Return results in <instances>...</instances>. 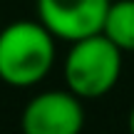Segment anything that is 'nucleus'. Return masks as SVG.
I'll list each match as a JSON object with an SVG mask.
<instances>
[{"instance_id": "nucleus-1", "label": "nucleus", "mask_w": 134, "mask_h": 134, "mask_svg": "<svg viewBox=\"0 0 134 134\" xmlns=\"http://www.w3.org/2000/svg\"><path fill=\"white\" fill-rule=\"evenodd\" d=\"M57 57L55 35L40 20H15L0 30V80L8 87L40 85Z\"/></svg>"}, {"instance_id": "nucleus-2", "label": "nucleus", "mask_w": 134, "mask_h": 134, "mask_svg": "<svg viewBox=\"0 0 134 134\" xmlns=\"http://www.w3.org/2000/svg\"><path fill=\"white\" fill-rule=\"evenodd\" d=\"M122 50L107 35L97 32L70 42L65 57V85L80 99H97L114 90L122 75Z\"/></svg>"}, {"instance_id": "nucleus-3", "label": "nucleus", "mask_w": 134, "mask_h": 134, "mask_svg": "<svg viewBox=\"0 0 134 134\" xmlns=\"http://www.w3.org/2000/svg\"><path fill=\"white\" fill-rule=\"evenodd\" d=\"M85 107L70 90H47L35 94L20 117L23 134H80Z\"/></svg>"}, {"instance_id": "nucleus-4", "label": "nucleus", "mask_w": 134, "mask_h": 134, "mask_svg": "<svg viewBox=\"0 0 134 134\" xmlns=\"http://www.w3.org/2000/svg\"><path fill=\"white\" fill-rule=\"evenodd\" d=\"M112 0H35L37 20L55 40L75 42L102 32Z\"/></svg>"}, {"instance_id": "nucleus-5", "label": "nucleus", "mask_w": 134, "mask_h": 134, "mask_svg": "<svg viewBox=\"0 0 134 134\" xmlns=\"http://www.w3.org/2000/svg\"><path fill=\"white\" fill-rule=\"evenodd\" d=\"M102 35H107L122 52H134V0H112Z\"/></svg>"}, {"instance_id": "nucleus-6", "label": "nucleus", "mask_w": 134, "mask_h": 134, "mask_svg": "<svg viewBox=\"0 0 134 134\" xmlns=\"http://www.w3.org/2000/svg\"><path fill=\"white\" fill-rule=\"evenodd\" d=\"M127 127H129V134H134V107L129 112V124H127Z\"/></svg>"}]
</instances>
